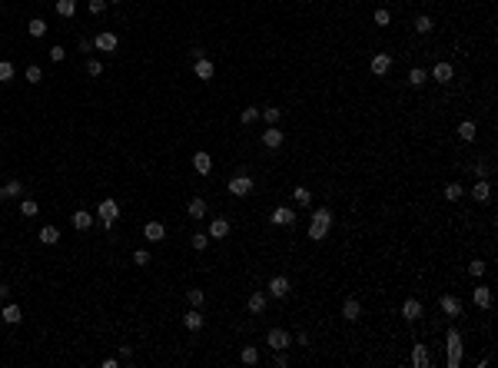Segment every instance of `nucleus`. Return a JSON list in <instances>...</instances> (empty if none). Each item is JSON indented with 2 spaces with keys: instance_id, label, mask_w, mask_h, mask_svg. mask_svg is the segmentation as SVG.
<instances>
[{
  "instance_id": "b1692460",
  "label": "nucleus",
  "mask_w": 498,
  "mask_h": 368,
  "mask_svg": "<svg viewBox=\"0 0 498 368\" xmlns=\"http://www.w3.org/2000/svg\"><path fill=\"white\" fill-rule=\"evenodd\" d=\"M189 219H206V212H209V206H206V199H200V196H196V199H189Z\"/></svg>"
},
{
  "instance_id": "2f4dec72",
  "label": "nucleus",
  "mask_w": 498,
  "mask_h": 368,
  "mask_svg": "<svg viewBox=\"0 0 498 368\" xmlns=\"http://www.w3.org/2000/svg\"><path fill=\"white\" fill-rule=\"evenodd\" d=\"M259 116H263L269 126H276V123H279V116H283V110H279V106H266V110H259Z\"/></svg>"
},
{
  "instance_id": "f3484780",
  "label": "nucleus",
  "mask_w": 498,
  "mask_h": 368,
  "mask_svg": "<svg viewBox=\"0 0 498 368\" xmlns=\"http://www.w3.org/2000/svg\"><path fill=\"white\" fill-rule=\"evenodd\" d=\"M429 362H432L429 349H425L422 342H415V345H412V365H415V368H429Z\"/></svg>"
},
{
  "instance_id": "ea45409f",
  "label": "nucleus",
  "mask_w": 498,
  "mask_h": 368,
  "mask_svg": "<svg viewBox=\"0 0 498 368\" xmlns=\"http://www.w3.org/2000/svg\"><path fill=\"white\" fill-rule=\"evenodd\" d=\"M44 80V70L37 67V63H30V67H27V83H40Z\"/></svg>"
},
{
  "instance_id": "13d9d810",
  "label": "nucleus",
  "mask_w": 498,
  "mask_h": 368,
  "mask_svg": "<svg viewBox=\"0 0 498 368\" xmlns=\"http://www.w3.org/2000/svg\"><path fill=\"white\" fill-rule=\"evenodd\" d=\"M0 10H4V7H0Z\"/></svg>"
},
{
  "instance_id": "58836bf2",
  "label": "nucleus",
  "mask_w": 498,
  "mask_h": 368,
  "mask_svg": "<svg viewBox=\"0 0 498 368\" xmlns=\"http://www.w3.org/2000/svg\"><path fill=\"white\" fill-rule=\"evenodd\" d=\"M462 193H465V189H462V186H459V182H448V186H445V199H448V202H455V199H462Z\"/></svg>"
},
{
  "instance_id": "9b49d317",
  "label": "nucleus",
  "mask_w": 498,
  "mask_h": 368,
  "mask_svg": "<svg viewBox=\"0 0 498 368\" xmlns=\"http://www.w3.org/2000/svg\"><path fill=\"white\" fill-rule=\"evenodd\" d=\"M70 222H73V229H76V232H87L90 226H93V212H87V209H76L73 216H70Z\"/></svg>"
},
{
  "instance_id": "dca6fc26",
  "label": "nucleus",
  "mask_w": 498,
  "mask_h": 368,
  "mask_svg": "<svg viewBox=\"0 0 498 368\" xmlns=\"http://www.w3.org/2000/svg\"><path fill=\"white\" fill-rule=\"evenodd\" d=\"M143 236L150 239V242H163V239H166V226L163 222H146L143 226Z\"/></svg>"
},
{
  "instance_id": "c85d7f7f",
  "label": "nucleus",
  "mask_w": 498,
  "mask_h": 368,
  "mask_svg": "<svg viewBox=\"0 0 498 368\" xmlns=\"http://www.w3.org/2000/svg\"><path fill=\"white\" fill-rule=\"evenodd\" d=\"M292 199H296V206H309V202H312V193L306 186H292Z\"/></svg>"
},
{
  "instance_id": "f704fd0d",
  "label": "nucleus",
  "mask_w": 498,
  "mask_h": 368,
  "mask_svg": "<svg viewBox=\"0 0 498 368\" xmlns=\"http://www.w3.org/2000/svg\"><path fill=\"white\" fill-rule=\"evenodd\" d=\"M57 13H60V17H73V13H76V0H57Z\"/></svg>"
},
{
  "instance_id": "79ce46f5",
  "label": "nucleus",
  "mask_w": 498,
  "mask_h": 368,
  "mask_svg": "<svg viewBox=\"0 0 498 368\" xmlns=\"http://www.w3.org/2000/svg\"><path fill=\"white\" fill-rule=\"evenodd\" d=\"M415 30L419 33H432V17H425V13H422V17H415Z\"/></svg>"
},
{
  "instance_id": "aec40b11",
  "label": "nucleus",
  "mask_w": 498,
  "mask_h": 368,
  "mask_svg": "<svg viewBox=\"0 0 498 368\" xmlns=\"http://www.w3.org/2000/svg\"><path fill=\"white\" fill-rule=\"evenodd\" d=\"M229 229H233L229 219H213V222H209V239H226Z\"/></svg>"
},
{
  "instance_id": "0eeeda50",
  "label": "nucleus",
  "mask_w": 498,
  "mask_h": 368,
  "mask_svg": "<svg viewBox=\"0 0 498 368\" xmlns=\"http://www.w3.org/2000/svg\"><path fill=\"white\" fill-rule=\"evenodd\" d=\"M432 80H435V83H452V80H455V70H452V63H448V60L435 63V67H432Z\"/></svg>"
},
{
  "instance_id": "c9c22d12",
  "label": "nucleus",
  "mask_w": 498,
  "mask_h": 368,
  "mask_svg": "<svg viewBox=\"0 0 498 368\" xmlns=\"http://www.w3.org/2000/svg\"><path fill=\"white\" fill-rule=\"evenodd\" d=\"M13 73H17V70H13V63L10 60H0V83H10Z\"/></svg>"
},
{
  "instance_id": "f03ea898",
  "label": "nucleus",
  "mask_w": 498,
  "mask_h": 368,
  "mask_svg": "<svg viewBox=\"0 0 498 368\" xmlns=\"http://www.w3.org/2000/svg\"><path fill=\"white\" fill-rule=\"evenodd\" d=\"M445 362H448V368L462 365V332L459 329H448V335H445Z\"/></svg>"
},
{
  "instance_id": "473e14b6",
  "label": "nucleus",
  "mask_w": 498,
  "mask_h": 368,
  "mask_svg": "<svg viewBox=\"0 0 498 368\" xmlns=\"http://www.w3.org/2000/svg\"><path fill=\"white\" fill-rule=\"evenodd\" d=\"M27 33H30V37H44V33H47V20L33 17L30 24H27Z\"/></svg>"
},
{
  "instance_id": "e433bc0d",
  "label": "nucleus",
  "mask_w": 498,
  "mask_h": 368,
  "mask_svg": "<svg viewBox=\"0 0 498 368\" xmlns=\"http://www.w3.org/2000/svg\"><path fill=\"white\" fill-rule=\"evenodd\" d=\"M425 80H429V76H425L422 67H412V70H409V83H412V87H422Z\"/></svg>"
},
{
  "instance_id": "6e6d98bb",
  "label": "nucleus",
  "mask_w": 498,
  "mask_h": 368,
  "mask_svg": "<svg viewBox=\"0 0 498 368\" xmlns=\"http://www.w3.org/2000/svg\"><path fill=\"white\" fill-rule=\"evenodd\" d=\"M4 196H7V189H4V186H0V199H4Z\"/></svg>"
},
{
  "instance_id": "864d4df0",
  "label": "nucleus",
  "mask_w": 498,
  "mask_h": 368,
  "mask_svg": "<svg viewBox=\"0 0 498 368\" xmlns=\"http://www.w3.org/2000/svg\"><path fill=\"white\" fill-rule=\"evenodd\" d=\"M120 358H123V362H130V358H133V349H130V345H120Z\"/></svg>"
},
{
  "instance_id": "603ef678",
  "label": "nucleus",
  "mask_w": 498,
  "mask_h": 368,
  "mask_svg": "<svg viewBox=\"0 0 498 368\" xmlns=\"http://www.w3.org/2000/svg\"><path fill=\"white\" fill-rule=\"evenodd\" d=\"M90 50H93V40H90V37H80V53H90Z\"/></svg>"
},
{
  "instance_id": "37998d69",
  "label": "nucleus",
  "mask_w": 498,
  "mask_h": 368,
  "mask_svg": "<svg viewBox=\"0 0 498 368\" xmlns=\"http://www.w3.org/2000/svg\"><path fill=\"white\" fill-rule=\"evenodd\" d=\"M4 189H7V196H24V182H20V179H10Z\"/></svg>"
},
{
  "instance_id": "412c9836",
  "label": "nucleus",
  "mask_w": 498,
  "mask_h": 368,
  "mask_svg": "<svg viewBox=\"0 0 498 368\" xmlns=\"http://www.w3.org/2000/svg\"><path fill=\"white\" fill-rule=\"evenodd\" d=\"M389 70H392V56H389V53H375V56H372V73H375V76H385Z\"/></svg>"
},
{
  "instance_id": "72a5a7b5",
  "label": "nucleus",
  "mask_w": 498,
  "mask_h": 368,
  "mask_svg": "<svg viewBox=\"0 0 498 368\" xmlns=\"http://www.w3.org/2000/svg\"><path fill=\"white\" fill-rule=\"evenodd\" d=\"M189 242H193L196 252H203V249L209 246V232H193V236H189Z\"/></svg>"
},
{
  "instance_id": "8fccbe9b",
  "label": "nucleus",
  "mask_w": 498,
  "mask_h": 368,
  "mask_svg": "<svg viewBox=\"0 0 498 368\" xmlns=\"http://www.w3.org/2000/svg\"><path fill=\"white\" fill-rule=\"evenodd\" d=\"M272 365H276V368H286V365H289V358H286V352H276V358H272Z\"/></svg>"
},
{
  "instance_id": "4be33fe9",
  "label": "nucleus",
  "mask_w": 498,
  "mask_h": 368,
  "mask_svg": "<svg viewBox=\"0 0 498 368\" xmlns=\"http://www.w3.org/2000/svg\"><path fill=\"white\" fill-rule=\"evenodd\" d=\"M472 299H475V305H479V309H492V289H488V285H475Z\"/></svg>"
},
{
  "instance_id": "09e8293b",
  "label": "nucleus",
  "mask_w": 498,
  "mask_h": 368,
  "mask_svg": "<svg viewBox=\"0 0 498 368\" xmlns=\"http://www.w3.org/2000/svg\"><path fill=\"white\" fill-rule=\"evenodd\" d=\"M107 10V0H90V13H103Z\"/></svg>"
},
{
  "instance_id": "a18cd8bd",
  "label": "nucleus",
  "mask_w": 498,
  "mask_h": 368,
  "mask_svg": "<svg viewBox=\"0 0 498 368\" xmlns=\"http://www.w3.org/2000/svg\"><path fill=\"white\" fill-rule=\"evenodd\" d=\"M389 20H392V13L385 10V7H379V10H375V24L379 27H389Z\"/></svg>"
},
{
  "instance_id": "cd10ccee",
  "label": "nucleus",
  "mask_w": 498,
  "mask_h": 368,
  "mask_svg": "<svg viewBox=\"0 0 498 368\" xmlns=\"http://www.w3.org/2000/svg\"><path fill=\"white\" fill-rule=\"evenodd\" d=\"M246 309H249L252 315H259V312L266 309V292H252V295H249V302H246Z\"/></svg>"
},
{
  "instance_id": "5fc2aeb1",
  "label": "nucleus",
  "mask_w": 498,
  "mask_h": 368,
  "mask_svg": "<svg viewBox=\"0 0 498 368\" xmlns=\"http://www.w3.org/2000/svg\"><path fill=\"white\" fill-rule=\"evenodd\" d=\"M10 295V285H0V299H7Z\"/></svg>"
},
{
  "instance_id": "4d7b16f0",
  "label": "nucleus",
  "mask_w": 498,
  "mask_h": 368,
  "mask_svg": "<svg viewBox=\"0 0 498 368\" xmlns=\"http://www.w3.org/2000/svg\"><path fill=\"white\" fill-rule=\"evenodd\" d=\"M110 4H120V0H110Z\"/></svg>"
},
{
  "instance_id": "393cba45",
  "label": "nucleus",
  "mask_w": 498,
  "mask_h": 368,
  "mask_svg": "<svg viewBox=\"0 0 498 368\" xmlns=\"http://www.w3.org/2000/svg\"><path fill=\"white\" fill-rule=\"evenodd\" d=\"M0 318H4L7 325H17L20 318H24V309H20V305H4V312H0Z\"/></svg>"
},
{
  "instance_id": "6e6552de",
  "label": "nucleus",
  "mask_w": 498,
  "mask_h": 368,
  "mask_svg": "<svg viewBox=\"0 0 498 368\" xmlns=\"http://www.w3.org/2000/svg\"><path fill=\"white\" fill-rule=\"evenodd\" d=\"M422 312H425V309H422V302H419V299H405L402 302V318H405V322H419Z\"/></svg>"
},
{
  "instance_id": "39448f33",
  "label": "nucleus",
  "mask_w": 498,
  "mask_h": 368,
  "mask_svg": "<svg viewBox=\"0 0 498 368\" xmlns=\"http://www.w3.org/2000/svg\"><path fill=\"white\" fill-rule=\"evenodd\" d=\"M93 47H96V50H103V53H113L116 47H120V37H116V33H110V30H103V33H96V37H93Z\"/></svg>"
},
{
  "instance_id": "f8f14e48",
  "label": "nucleus",
  "mask_w": 498,
  "mask_h": 368,
  "mask_svg": "<svg viewBox=\"0 0 498 368\" xmlns=\"http://www.w3.org/2000/svg\"><path fill=\"white\" fill-rule=\"evenodd\" d=\"M472 199L475 202H488V199H492V182H488L485 176H482V179L472 186Z\"/></svg>"
},
{
  "instance_id": "423d86ee",
  "label": "nucleus",
  "mask_w": 498,
  "mask_h": 368,
  "mask_svg": "<svg viewBox=\"0 0 498 368\" xmlns=\"http://www.w3.org/2000/svg\"><path fill=\"white\" fill-rule=\"evenodd\" d=\"M289 292H292V282L286 279V275H272V282H269V295H272V299H286Z\"/></svg>"
},
{
  "instance_id": "49530a36",
  "label": "nucleus",
  "mask_w": 498,
  "mask_h": 368,
  "mask_svg": "<svg viewBox=\"0 0 498 368\" xmlns=\"http://www.w3.org/2000/svg\"><path fill=\"white\" fill-rule=\"evenodd\" d=\"M103 73V63L100 60H87V76H100Z\"/></svg>"
},
{
  "instance_id": "1a4fd4ad",
  "label": "nucleus",
  "mask_w": 498,
  "mask_h": 368,
  "mask_svg": "<svg viewBox=\"0 0 498 368\" xmlns=\"http://www.w3.org/2000/svg\"><path fill=\"white\" fill-rule=\"evenodd\" d=\"M226 189H229L233 196H249V193H252V179H249V176H233Z\"/></svg>"
},
{
  "instance_id": "6ab92c4d",
  "label": "nucleus",
  "mask_w": 498,
  "mask_h": 368,
  "mask_svg": "<svg viewBox=\"0 0 498 368\" xmlns=\"http://www.w3.org/2000/svg\"><path fill=\"white\" fill-rule=\"evenodd\" d=\"M183 325H186L189 332H200L203 325H206V318H203V312H200V309H189V312L183 315Z\"/></svg>"
},
{
  "instance_id": "a19ab883",
  "label": "nucleus",
  "mask_w": 498,
  "mask_h": 368,
  "mask_svg": "<svg viewBox=\"0 0 498 368\" xmlns=\"http://www.w3.org/2000/svg\"><path fill=\"white\" fill-rule=\"evenodd\" d=\"M243 126H249V123H256V119H259V110H256V106H246V110H243Z\"/></svg>"
},
{
  "instance_id": "7ed1b4c3",
  "label": "nucleus",
  "mask_w": 498,
  "mask_h": 368,
  "mask_svg": "<svg viewBox=\"0 0 498 368\" xmlns=\"http://www.w3.org/2000/svg\"><path fill=\"white\" fill-rule=\"evenodd\" d=\"M96 219H100V222L110 229V226L120 219V202H116V199H103L100 206H96Z\"/></svg>"
},
{
  "instance_id": "a878e982",
  "label": "nucleus",
  "mask_w": 498,
  "mask_h": 368,
  "mask_svg": "<svg viewBox=\"0 0 498 368\" xmlns=\"http://www.w3.org/2000/svg\"><path fill=\"white\" fill-rule=\"evenodd\" d=\"M459 136L465 139V143H472V139L479 136V126H475L472 119H462V123H459Z\"/></svg>"
},
{
  "instance_id": "a211bd4d",
  "label": "nucleus",
  "mask_w": 498,
  "mask_h": 368,
  "mask_svg": "<svg viewBox=\"0 0 498 368\" xmlns=\"http://www.w3.org/2000/svg\"><path fill=\"white\" fill-rule=\"evenodd\" d=\"M196 76L200 80H213V73H216V67H213V60H206V56H196Z\"/></svg>"
},
{
  "instance_id": "7c9ffc66",
  "label": "nucleus",
  "mask_w": 498,
  "mask_h": 368,
  "mask_svg": "<svg viewBox=\"0 0 498 368\" xmlns=\"http://www.w3.org/2000/svg\"><path fill=\"white\" fill-rule=\"evenodd\" d=\"M240 362L243 365H256L259 362V349H256V345H246V349L240 352Z\"/></svg>"
},
{
  "instance_id": "ddd939ff",
  "label": "nucleus",
  "mask_w": 498,
  "mask_h": 368,
  "mask_svg": "<svg viewBox=\"0 0 498 368\" xmlns=\"http://www.w3.org/2000/svg\"><path fill=\"white\" fill-rule=\"evenodd\" d=\"M283 130H279V126H269V130L263 133V146L266 150H279V146H283Z\"/></svg>"
},
{
  "instance_id": "4468645a",
  "label": "nucleus",
  "mask_w": 498,
  "mask_h": 368,
  "mask_svg": "<svg viewBox=\"0 0 498 368\" xmlns=\"http://www.w3.org/2000/svg\"><path fill=\"white\" fill-rule=\"evenodd\" d=\"M359 315H362V302L359 299H346V302H342V318H346V322H359Z\"/></svg>"
},
{
  "instance_id": "3c124183",
  "label": "nucleus",
  "mask_w": 498,
  "mask_h": 368,
  "mask_svg": "<svg viewBox=\"0 0 498 368\" xmlns=\"http://www.w3.org/2000/svg\"><path fill=\"white\" fill-rule=\"evenodd\" d=\"M63 56H67V50H63V47H53V50H50V60H53V63H60Z\"/></svg>"
},
{
  "instance_id": "bb28decb",
  "label": "nucleus",
  "mask_w": 498,
  "mask_h": 368,
  "mask_svg": "<svg viewBox=\"0 0 498 368\" xmlns=\"http://www.w3.org/2000/svg\"><path fill=\"white\" fill-rule=\"evenodd\" d=\"M40 242H44V246H57L60 242V229H57V226H44V229H40Z\"/></svg>"
},
{
  "instance_id": "20e7f679",
  "label": "nucleus",
  "mask_w": 498,
  "mask_h": 368,
  "mask_svg": "<svg viewBox=\"0 0 498 368\" xmlns=\"http://www.w3.org/2000/svg\"><path fill=\"white\" fill-rule=\"evenodd\" d=\"M266 345H269L272 352H286L292 345V335L286 329H269V332H266Z\"/></svg>"
},
{
  "instance_id": "5701e85b",
  "label": "nucleus",
  "mask_w": 498,
  "mask_h": 368,
  "mask_svg": "<svg viewBox=\"0 0 498 368\" xmlns=\"http://www.w3.org/2000/svg\"><path fill=\"white\" fill-rule=\"evenodd\" d=\"M272 222L276 226H292L296 222V212H292L289 206H279V209H272Z\"/></svg>"
},
{
  "instance_id": "c03bdc74",
  "label": "nucleus",
  "mask_w": 498,
  "mask_h": 368,
  "mask_svg": "<svg viewBox=\"0 0 498 368\" xmlns=\"http://www.w3.org/2000/svg\"><path fill=\"white\" fill-rule=\"evenodd\" d=\"M485 269H488V265L482 262V259H475V262L468 265V272H472V279H482V275H485Z\"/></svg>"
},
{
  "instance_id": "4c0bfd02",
  "label": "nucleus",
  "mask_w": 498,
  "mask_h": 368,
  "mask_svg": "<svg viewBox=\"0 0 498 368\" xmlns=\"http://www.w3.org/2000/svg\"><path fill=\"white\" fill-rule=\"evenodd\" d=\"M186 299H189V305H193V309H200L203 302H206V295H203V289H189Z\"/></svg>"
},
{
  "instance_id": "9d476101",
  "label": "nucleus",
  "mask_w": 498,
  "mask_h": 368,
  "mask_svg": "<svg viewBox=\"0 0 498 368\" xmlns=\"http://www.w3.org/2000/svg\"><path fill=\"white\" fill-rule=\"evenodd\" d=\"M439 305H442V312L452 315V318H459V315H462V299H459V295H442Z\"/></svg>"
},
{
  "instance_id": "f257e3e1",
  "label": "nucleus",
  "mask_w": 498,
  "mask_h": 368,
  "mask_svg": "<svg viewBox=\"0 0 498 368\" xmlns=\"http://www.w3.org/2000/svg\"><path fill=\"white\" fill-rule=\"evenodd\" d=\"M329 229H332V212L329 209H315L312 212V219H309V239H326L329 236Z\"/></svg>"
},
{
  "instance_id": "2eb2a0df",
  "label": "nucleus",
  "mask_w": 498,
  "mask_h": 368,
  "mask_svg": "<svg viewBox=\"0 0 498 368\" xmlns=\"http://www.w3.org/2000/svg\"><path fill=\"white\" fill-rule=\"evenodd\" d=\"M193 166H196V173H200V176H209V173H213V156H209L206 150H200L193 156Z\"/></svg>"
},
{
  "instance_id": "de8ad7c7",
  "label": "nucleus",
  "mask_w": 498,
  "mask_h": 368,
  "mask_svg": "<svg viewBox=\"0 0 498 368\" xmlns=\"http://www.w3.org/2000/svg\"><path fill=\"white\" fill-rule=\"evenodd\" d=\"M133 262H136V265H150V252H146V249H136V252H133Z\"/></svg>"
},
{
  "instance_id": "c756f323",
  "label": "nucleus",
  "mask_w": 498,
  "mask_h": 368,
  "mask_svg": "<svg viewBox=\"0 0 498 368\" xmlns=\"http://www.w3.org/2000/svg\"><path fill=\"white\" fill-rule=\"evenodd\" d=\"M37 212H40L37 199H20V216H24V219H33Z\"/></svg>"
}]
</instances>
